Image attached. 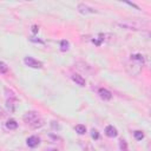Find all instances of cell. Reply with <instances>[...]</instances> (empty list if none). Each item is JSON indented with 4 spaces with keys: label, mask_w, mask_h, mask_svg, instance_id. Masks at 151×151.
I'll list each match as a JSON object with an SVG mask.
<instances>
[{
    "label": "cell",
    "mask_w": 151,
    "mask_h": 151,
    "mask_svg": "<svg viewBox=\"0 0 151 151\" xmlns=\"http://www.w3.org/2000/svg\"><path fill=\"white\" fill-rule=\"evenodd\" d=\"M91 137H92L93 139H98V138H99V133H98V131L93 129V130L91 131Z\"/></svg>",
    "instance_id": "17"
},
{
    "label": "cell",
    "mask_w": 151,
    "mask_h": 151,
    "mask_svg": "<svg viewBox=\"0 0 151 151\" xmlns=\"http://www.w3.org/2000/svg\"><path fill=\"white\" fill-rule=\"evenodd\" d=\"M68 46H70V44H68V41L67 40H61V42H60V50L61 51H67L68 50Z\"/></svg>",
    "instance_id": "14"
},
{
    "label": "cell",
    "mask_w": 151,
    "mask_h": 151,
    "mask_svg": "<svg viewBox=\"0 0 151 151\" xmlns=\"http://www.w3.org/2000/svg\"><path fill=\"white\" fill-rule=\"evenodd\" d=\"M6 127L9 129V130H14V129L18 127V123L14 119H8L7 123H6Z\"/></svg>",
    "instance_id": "10"
},
{
    "label": "cell",
    "mask_w": 151,
    "mask_h": 151,
    "mask_svg": "<svg viewBox=\"0 0 151 151\" xmlns=\"http://www.w3.org/2000/svg\"><path fill=\"white\" fill-rule=\"evenodd\" d=\"M105 134L110 138H114V137H117L118 132H117V129L113 125H107L105 127Z\"/></svg>",
    "instance_id": "6"
},
{
    "label": "cell",
    "mask_w": 151,
    "mask_h": 151,
    "mask_svg": "<svg viewBox=\"0 0 151 151\" xmlns=\"http://www.w3.org/2000/svg\"><path fill=\"white\" fill-rule=\"evenodd\" d=\"M44 124H45V123H44V119L38 117L37 119H34V120L31 123V126H32L33 129H39V127H41Z\"/></svg>",
    "instance_id": "9"
},
{
    "label": "cell",
    "mask_w": 151,
    "mask_h": 151,
    "mask_svg": "<svg viewBox=\"0 0 151 151\" xmlns=\"http://www.w3.org/2000/svg\"><path fill=\"white\" fill-rule=\"evenodd\" d=\"M32 32H33V33H38V32H39V27H38L37 25H33V26H32Z\"/></svg>",
    "instance_id": "18"
},
{
    "label": "cell",
    "mask_w": 151,
    "mask_h": 151,
    "mask_svg": "<svg viewBox=\"0 0 151 151\" xmlns=\"http://www.w3.org/2000/svg\"><path fill=\"white\" fill-rule=\"evenodd\" d=\"M39 116H38V113L35 112V111H29V112H26L25 114H24V117H22V119H24V122L25 123H28V124H31L34 119H37Z\"/></svg>",
    "instance_id": "4"
},
{
    "label": "cell",
    "mask_w": 151,
    "mask_h": 151,
    "mask_svg": "<svg viewBox=\"0 0 151 151\" xmlns=\"http://www.w3.org/2000/svg\"><path fill=\"white\" fill-rule=\"evenodd\" d=\"M133 136H134V138H136L137 140H142V139L144 138V133H143L142 131H139V130L134 131V132H133Z\"/></svg>",
    "instance_id": "15"
},
{
    "label": "cell",
    "mask_w": 151,
    "mask_h": 151,
    "mask_svg": "<svg viewBox=\"0 0 151 151\" xmlns=\"http://www.w3.org/2000/svg\"><path fill=\"white\" fill-rule=\"evenodd\" d=\"M77 9H78V12H79V13H81V14H84V15L90 14V13H97V11H96L94 8H92V7L87 6L86 4H83V2L78 4Z\"/></svg>",
    "instance_id": "3"
},
{
    "label": "cell",
    "mask_w": 151,
    "mask_h": 151,
    "mask_svg": "<svg viewBox=\"0 0 151 151\" xmlns=\"http://www.w3.org/2000/svg\"><path fill=\"white\" fill-rule=\"evenodd\" d=\"M72 80L76 81L79 86H85V84H86V81L83 78V76H79V74H72Z\"/></svg>",
    "instance_id": "8"
},
{
    "label": "cell",
    "mask_w": 151,
    "mask_h": 151,
    "mask_svg": "<svg viewBox=\"0 0 151 151\" xmlns=\"http://www.w3.org/2000/svg\"><path fill=\"white\" fill-rule=\"evenodd\" d=\"M116 25H118L122 28L125 29H132V31H140L144 29V27L147 26V21L146 20H140L139 18H125V19H120L116 22Z\"/></svg>",
    "instance_id": "1"
},
{
    "label": "cell",
    "mask_w": 151,
    "mask_h": 151,
    "mask_svg": "<svg viewBox=\"0 0 151 151\" xmlns=\"http://www.w3.org/2000/svg\"><path fill=\"white\" fill-rule=\"evenodd\" d=\"M7 71H8V66L4 61H0V73H6Z\"/></svg>",
    "instance_id": "16"
},
{
    "label": "cell",
    "mask_w": 151,
    "mask_h": 151,
    "mask_svg": "<svg viewBox=\"0 0 151 151\" xmlns=\"http://www.w3.org/2000/svg\"><path fill=\"white\" fill-rule=\"evenodd\" d=\"M74 130H76V132L79 133V134H84V133L86 132V127H85V125H83V124L76 125V126H74Z\"/></svg>",
    "instance_id": "11"
},
{
    "label": "cell",
    "mask_w": 151,
    "mask_h": 151,
    "mask_svg": "<svg viewBox=\"0 0 151 151\" xmlns=\"http://www.w3.org/2000/svg\"><path fill=\"white\" fill-rule=\"evenodd\" d=\"M126 4H127V5H130V6H132V7H136L137 9H139V7H138V6H136V5H134V4H132V2H126Z\"/></svg>",
    "instance_id": "19"
},
{
    "label": "cell",
    "mask_w": 151,
    "mask_h": 151,
    "mask_svg": "<svg viewBox=\"0 0 151 151\" xmlns=\"http://www.w3.org/2000/svg\"><path fill=\"white\" fill-rule=\"evenodd\" d=\"M104 37H105L104 34H99V37L92 39V42H93L94 45H97V46H100V45H101V41L104 40Z\"/></svg>",
    "instance_id": "12"
},
{
    "label": "cell",
    "mask_w": 151,
    "mask_h": 151,
    "mask_svg": "<svg viewBox=\"0 0 151 151\" xmlns=\"http://www.w3.org/2000/svg\"><path fill=\"white\" fill-rule=\"evenodd\" d=\"M50 151H59L58 149H52V150H50Z\"/></svg>",
    "instance_id": "20"
},
{
    "label": "cell",
    "mask_w": 151,
    "mask_h": 151,
    "mask_svg": "<svg viewBox=\"0 0 151 151\" xmlns=\"http://www.w3.org/2000/svg\"><path fill=\"white\" fill-rule=\"evenodd\" d=\"M26 143H27V145H28L29 147H35V146L39 145L40 139H39V137H37V136H31V137H28V138L26 139Z\"/></svg>",
    "instance_id": "7"
},
{
    "label": "cell",
    "mask_w": 151,
    "mask_h": 151,
    "mask_svg": "<svg viewBox=\"0 0 151 151\" xmlns=\"http://www.w3.org/2000/svg\"><path fill=\"white\" fill-rule=\"evenodd\" d=\"M119 147H120V151H129V149H127V143H126V140H124V139H120V140H119Z\"/></svg>",
    "instance_id": "13"
},
{
    "label": "cell",
    "mask_w": 151,
    "mask_h": 151,
    "mask_svg": "<svg viewBox=\"0 0 151 151\" xmlns=\"http://www.w3.org/2000/svg\"><path fill=\"white\" fill-rule=\"evenodd\" d=\"M24 63H25V65H27L28 67H32V68H41L42 67V63L38 61L33 57H25Z\"/></svg>",
    "instance_id": "2"
},
{
    "label": "cell",
    "mask_w": 151,
    "mask_h": 151,
    "mask_svg": "<svg viewBox=\"0 0 151 151\" xmlns=\"http://www.w3.org/2000/svg\"><path fill=\"white\" fill-rule=\"evenodd\" d=\"M98 94H99V97H100L101 99H104V100H110V99L112 98V93H111L109 90L104 88V87H100V88L98 90Z\"/></svg>",
    "instance_id": "5"
}]
</instances>
